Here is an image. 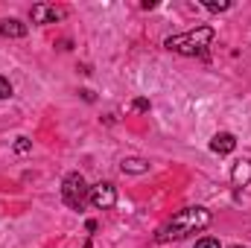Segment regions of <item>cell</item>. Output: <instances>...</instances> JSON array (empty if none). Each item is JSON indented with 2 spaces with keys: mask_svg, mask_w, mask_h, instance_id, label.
Returning a JSON list of instances; mask_svg holds the SVG:
<instances>
[{
  "mask_svg": "<svg viewBox=\"0 0 251 248\" xmlns=\"http://www.w3.org/2000/svg\"><path fill=\"white\" fill-rule=\"evenodd\" d=\"M213 222V213L207 210V207H184V210H178L161 231H158V240L161 243H170V240H184L190 234H196V231H201V228H207Z\"/></svg>",
  "mask_w": 251,
  "mask_h": 248,
  "instance_id": "obj_1",
  "label": "cell"
},
{
  "mask_svg": "<svg viewBox=\"0 0 251 248\" xmlns=\"http://www.w3.org/2000/svg\"><path fill=\"white\" fill-rule=\"evenodd\" d=\"M216 38L213 26H196L184 35H173L164 41V47L170 53H178V56H204L207 53V44Z\"/></svg>",
  "mask_w": 251,
  "mask_h": 248,
  "instance_id": "obj_2",
  "label": "cell"
},
{
  "mask_svg": "<svg viewBox=\"0 0 251 248\" xmlns=\"http://www.w3.org/2000/svg\"><path fill=\"white\" fill-rule=\"evenodd\" d=\"M62 198L70 210H85V204L91 201V187L85 184L82 173H67V175H64Z\"/></svg>",
  "mask_w": 251,
  "mask_h": 248,
  "instance_id": "obj_3",
  "label": "cell"
},
{
  "mask_svg": "<svg viewBox=\"0 0 251 248\" xmlns=\"http://www.w3.org/2000/svg\"><path fill=\"white\" fill-rule=\"evenodd\" d=\"M91 204L97 210H111L117 204V187L111 181H100V184L91 187Z\"/></svg>",
  "mask_w": 251,
  "mask_h": 248,
  "instance_id": "obj_4",
  "label": "cell"
},
{
  "mask_svg": "<svg viewBox=\"0 0 251 248\" xmlns=\"http://www.w3.org/2000/svg\"><path fill=\"white\" fill-rule=\"evenodd\" d=\"M29 18H32V24H56V21L64 18V9L53 6V3H35Z\"/></svg>",
  "mask_w": 251,
  "mask_h": 248,
  "instance_id": "obj_5",
  "label": "cell"
},
{
  "mask_svg": "<svg viewBox=\"0 0 251 248\" xmlns=\"http://www.w3.org/2000/svg\"><path fill=\"white\" fill-rule=\"evenodd\" d=\"M237 149V137L231 134V131H219V134H213V140H210V152H216V155H231Z\"/></svg>",
  "mask_w": 251,
  "mask_h": 248,
  "instance_id": "obj_6",
  "label": "cell"
},
{
  "mask_svg": "<svg viewBox=\"0 0 251 248\" xmlns=\"http://www.w3.org/2000/svg\"><path fill=\"white\" fill-rule=\"evenodd\" d=\"M0 35L3 38H24L26 35V24H21L18 18H6V21H0Z\"/></svg>",
  "mask_w": 251,
  "mask_h": 248,
  "instance_id": "obj_7",
  "label": "cell"
},
{
  "mask_svg": "<svg viewBox=\"0 0 251 248\" xmlns=\"http://www.w3.org/2000/svg\"><path fill=\"white\" fill-rule=\"evenodd\" d=\"M231 181L237 187H249L251 184V161H237L231 170Z\"/></svg>",
  "mask_w": 251,
  "mask_h": 248,
  "instance_id": "obj_8",
  "label": "cell"
},
{
  "mask_svg": "<svg viewBox=\"0 0 251 248\" xmlns=\"http://www.w3.org/2000/svg\"><path fill=\"white\" fill-rule=\"evenodd\" d=\"M120 170L126 175H143V173H149V161H143V158H123Z\"/></svg>",
  "mask_w": 251,
  "mask_h": 248,
  "instance_id": "obj_9",
  "label": "cell"
},
{
  "mask_svg": "<svg viewBox=\"0 0 251 248\" xmlns=\"http://www.w3.org/2000/svg\"><path fill=\"white\" fill-rule=\"evenodd\" d=\"M234 3L231 0H204V9H210V12H228Z\"/></svg>",
  "mask_w": 251,
  "mask_h": 248,
  "instance_id": "obj_10",
  "label": "cell"
},
{
  "mask_svg": "<svg viewBox=\"0 0 251 248\" xmlns=\"http://www.w3.org/2000/svg\"><path fill=\"white\" fill-rule=\"evenodd\" d=\"M29 149H32V140H29V137H18V140H15V152H18V155H26Z\"/></svg>",
  "mask_w": 251,
  "mask_h": 248,
  "instance_id": "obj_11",
  "label": "cell"
},
{
  "mask_svg": "<svg viewBox=\"0 0 251 248\" xmlns=\"http://www.w3.org/2000/svg\"><path fill=\"white\" fill-rule=\"evenodd\" d=\"M9 97H12V85H9V79L0 76V99H9Z\"/></svg>",
  "mask_w": 251,
  "mask_h": 248,
  "instance_id": "obj_12",
  "label": "cell"
},
{
  "mask_svg": "<svg viewBox=\"0 0 251 248\" xmlns=\"http://www.w3.org/2000/svg\"><path fill=\"white\" fill-rule=\"evenodd\" d=\"M196 248H222L219 246V240H213V237H204V240H199Z\"/></svg>",
  "mask_w": 251,
  "mask_h": 248,
  "instance_id": "obj_13",
  "label": "cell"
},
{
  "mask_svg": "<svg viewBox=\"0 0 251 248\" xmlns=\"http://www.w3.org/2000/svg\"><path fill=\"white\" fill-rule=\"evenodd\" d=\"M131 108H134V111H149V99H143V97H140V99H134V102H131Z\"/></svg>",
  "mask_w": 251,
  "mask_h": 248,
  "instance_id": "obj_14",
  "label": "cell"
},
{
  "mask_svg": "<svg viewBox=\"0 0 251 248\" xmlns=\"http://www.w3.org/2000/svg\"><path fill=\"white\" fill-rule=\"evenodd\" d=\"M85 228H88V234H94V231H97V222H94V219H88V222H85Z\"/></svg>",
  "mask_w": 251,
  "mask_h": 248,
  "instance_id": "obj_15",
  "label": "cell"
},
{
  "mask_svg": "<svg viewBox=\"0 0 251 248\" xmlns=\"http://www.w3.org/2000/svg\"><path fill=\"white\" fill-rule=\"evenodd\" d=\"M231 248H243V246H231Z\"/></svg>",
  "mask_w": 251,
  "mask_h": 248,
  "instance_id": "obj_16",
  "label": "cell"
}]
</instances>
